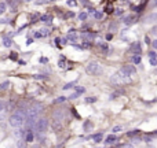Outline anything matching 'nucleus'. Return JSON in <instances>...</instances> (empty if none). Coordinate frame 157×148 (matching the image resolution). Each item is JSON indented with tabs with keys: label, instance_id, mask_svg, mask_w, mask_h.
Masks as SVG:
<instances>
[{
	"label": "nucleus",
	"instance_id": "obj_23",
	"mask_svg": "<svg viewBox=\"0 0 157 148\" xmlns=\"http://www.w3.org/2000/svg\"><path fill=\"white\" fill-rule=\"evenodd\" d=\"M10 59H12V60H17V59H18V55H17V52H11V55H10Z\"/></svg>",
	"mask_w": 157,
	"mask_h": 148
},
{
	"label": "nucleus",
	"instance_id": "obj_9",
	"mask_svg": "<svg viewBox=\"0 0 157 148\" xmlns=\"http://www.w3.org/2000/svg\"><path fill=\"white\" fill-rule=\"evenodd\" d=\"M146 21H147V22H154V21H157V14H150V15H147Z\"/></svg>",
	"mask_w": 157,
	"mask_h": 148
},
{
	"label": "nucleus",
	"instance_id": "obj_34",
	"mask_svg": "<svg viewBox=\"0 0 157 148\" xmlns=\"http://www.w3.org/2000/svg\"><path fill=\"white\" fill-rule=\"evenodd\" d=\"M48 1H51V0H39L37 4H45V3H48Z\"/></svg>",
	"mask_w": 157,
	"mask_h": 148
},
{
	"label": "nucleus",
	"instance_id": "obj_31",
	"mask_svg": "<svg viewBox=\"0 0 157 148\" xmlns=\"http://www.w3.org/2000/svg\"><path fill=\"white\" fill-rule=\"evenodd\" d=\"M8 85H10V82H4V84H1V85H0V89H6Z\"/></svg>",
	"mask_w": 157,
	"mask_h": 148
},
{
	"label": "nucleus",
	"instance_id": "obj_32",
	"mask_svg": "<svg viewBox=\"0 0 157 148\" xmlns=\"http://www.w3.org/2000/svg\"><path fill=\"white\" fill-rule=\"evenodd\" d=\"M76 92H77V93H80V95H81V93H84V88H83V87H78Z\"/></svg>",
	"mask_w": 157,
	"mask_h": 148
},
{
	"label": "nucleus",
	"instance_id": "obj_46",
	"mask_svg": "<svg viewBox=\"0 0 157 148\" xmlns=\"http://www.w3.org/2000/svg\"><path fill=\"white\" fill-rule=\"evenodd\" d=\"M156 133H157V132H156Z\"/></svg>",
	"mask_w": 157,
	"mask_h": 148
},
{
	"label": "nucleus",
	"instance_id": "obj_7",
	"mask_svg": "<svg viewBox=\"0 0 157 148\" xmlns=\"http://www.w3.org/2000/svg\"><path fill=\"white\" fill-rule=\"evenodd\" d=\"M114 141H117V137L114 136V133L110 134V136L106 137V140H105V144H113Z\"/></svg>",
	"mask_w": 157,
	"mask_h": 148
},
{
	"label": "nucleus",
	"instance_id": "obj_13",
	"mask_svg": "<svg viewBox=\"0 0 157 148\" xmlns=\"http://www.w3.org/2000/svg\"><path fill=\"white\" fill-rule=\"evenodd\" d=\"M140 60H142V59H140V56H139V55H134V56H132V62H134L135 65H139V63H140Z\"/></svg>",
	"mask_w": 157,
	"mask_h": 148
},
{
	"label": "nucleus",
	"instance_id": "obj_20",
	"mask_svg": "<svg viewBox=\"0 0 157 148\" xmlns=\"http://www.w3.org/2000/svg\"><path fill=\"white\" fill-rule=\"evenodd\" d=\"M143 7H145L143 4H140V5H136V7H134V11H136V12H140V11L143 10Z\"/></svg>",
	"mask_w": 157,
	"mask_h": 148
},
{
	"label": "nucleus",
	"instance_id": "obj_18",
	"mask_svg": "<svg viewBox=\"0 0 157 148\" xmlns=\"http://www.w3.org/2000/svg\"><path fill=\"white\" fill-rule=\"evenodd\" d=\"M40 21H44V22H50L51 21V16L50 15H43L40 18Z\"/></svg>",
	"mask_w": 157,
	"mask_h": 148
},
{
	"label": "nucleus",
	"instance_id": "obj_38",
	"mask_svg": "<svg viewBox=\"0 0 157 148\" xmlns=\"http://www.w3.org/2000/svg\"><path fill=\"white\" fill-rule=\"evenodd\" d=\"M145 141H146V143H151V137H147V136H146V137H145Z\"/></svg>",
	"mask_w": 157,
	"mask_h": 148
},
{
	"label": "nucleus",
	"instance_id": "obj_12",
	"mask_svg": "<svg viewBox=\"0 0 157 148\" xmlns=\"http://www.w3.org/2000/svg\"><path fill=\"white\" fill-rule=\"evenodd\" d=\"M3 43H4V47H11L12 45V40L11 38H8V37H4V41H3Z\"/></svg>",
	"mask_w": 157,
	"mask_h": 148
},
{
	"label": "nucleus",
	"instance_id": "obj_6",
	"mask_svg": "<svg viewBox=\"0 0 157 148\" xmlns=\"http://www.w3.org/2000/svg\"><path fill=\"white\" fill-rule=\"evenodd\" d=\"M121 71H123L124 74H125V76H134L135 74V67L134 66H129V65H125V66H123V67H121Z\"/></svg>",
	"mask_w": 157,
	"mask_h": 148
},
{
	"label": "nucleus",
	"instance_id": "obj_10",
	"mask_svg": "<svg viewBox=\"0 0 157 148\" xmlns=\"http://www.w3.org/2000/svg\"><path fill=\"white\" fill-rule=\"evenodd\" d=\"M33 138H34L33 133H32V132H28V133H26V143H32Z\"/></svg>",
	"mask_w": 157,
	"mask_h": 148
},
{
	"label": "nucleus",
	"instance_id": "obj_30",
	"mask_svg": "<svg viewBox=\"0 0 157 148\" xmlns=\"http://www.w3.org/2000/svg\"><path fill=\"white\" fill-rule=\"evenodd\" d=\"M94 16H95L96 19H101V18H102V14H101V12H96V11H95V12H94Z\"/></svg>",
	"mask_w": 157,
	"mask_h": 148
},
{
	"label": "nucleus",
	"instance_id": "obj_37",
	"mask_svg": "<svg viewBox=\"0 0 157 148\" xmlns=\"http://www.w3.org/2000/svg\"><path fill=\"white\" fill-rule=\"evenodd\" d=\"M40 62H41V63H47L48 60H47V58H40Z\"/></svg>",
	"mask_w": 157,
	"mask_h": 148
},
{
	"label": "nucleus",
	"instance_id": "obj_11",
	"mask_svg": "<svg viewBox=\"0 0 157 148\" xmlns=\"http://www.w3.org/2000/svg\"><path fill=\"white\" fill-rule=\"evenodd\" d=\"M92 140L95 143H99V141H102V133H98V134H94L92 136Z\"/></svg>",
	"mask_w": 157,
	"mask_h": 148
},
{
	"label": "nucleus",
	"instance_id": "obj_33",
	"mask_svg": "<svg viewBox=\"0 0 157 148\" xmlns=\"http://www.w3.org/2000/svg\"><path fill=\"white\" fill-rule=\"evenodd\" d=\"M34 78H37V80H45V76H41V74H37V76H34Z\"/></svg>",
	"mask_w": 157,
	"mask_h": 148
},
{
	"label": "nucleus",
	"instance_id": "obj_3",
	"mask_svg": "<svg viewBox=\"0 0 157 148\" xmlns=\"http://www.w3.org/2000/svg\"><path fill=\"white\" fill-rule=\"evenodd\" d=\"M87 73H90L92 76H99L102 73V67L96 62H91L90 65H87Z\"/></svg>",
	"mask_w": 157,
	"mask_h": 148
},
{
	"label": "nucleus",
	"instance_id": "obj_36",
	"mask_svg": "<svg viewBox=\"0 0 157 148\" xmlns=\"http://www.w3.org/2000/svg\"><path fill=\"white\" fill-rule=\"evenodd\" d=\"M69 38L73 40V41H76V36H74V34H69Z\"/></svg>",
	"mask_w": 157,
	"mask_h": 148
},
{
	"label": "nucleus",
	"instance_id": "obj_42",
	"mask_svg": "<svg viewBox=\"0 0 157 148\" xmlns=\"http://www.w3.org/2000/svg\"><path fill=\"white\" fill-rule=\"evenodd\" d=\"M90 126H91L90 122H85V123H84V128H85V129H87V128H90Z\"/></svg>",
	"mask_w": 157,
	"mask_h": 148
},
{
	"label": "nucleus",
	"instance_id": "obj_5",
	"mask_svg": "<svg viewBox=\"0 0 157 148\" xmlns=\"http://www.w3.org/2000/svg\"><path fill=\"white\" fill-rule=\"evenodd\" d=\"M62 128H63L62 119H59V118H55V117H54V119H52V129H54L55 132H61Z\"/></svg>",
	"mask_w": 157,
	"mask_h": 148
},
{
	"label": "nucleus",
	"instance_id": "obj_41",
	"mask_svg": "<svg viewBox=\"0 0 157 148\" xmlns=\"http://www.w3.org/2000/svg\"><path fill=\"white\" fill-rule=\"evenodd\" d=\"M151 44H153V48H154V49H157V40H156V41H153Z\"/></svg>",
	"mask_w": 157,
	"mask_h": 148
},
{
	"label": "nucleus",
	"instance_id": "obj_24",
	"mask_svg": "<svg viewBox=\"0 0 157 148\" xmlns=\"http://www.w3.org/2000/svg\"><path fill=\"white\" fill-rule=\"evenodd\" d=\"M78 18H80L81 21H85V19H87V14H85V12H81V14L78 15Z\"/></svg>",
	"mask_w": 157,
	"mask_h": 148
},
{
	"label": "nucleus",
	"instance_id": "obj_15",
	"mask_svg": "<svg viewBox=\"0 0 157 148\" xmlns=\"http://www.w3.org/2000/svg\"><path fill=\"white\" fill-rule=\"evenodd\" d=\"M132 19H134V16H131V15H128V16H124V23L129 25V23L132 22Z\"/></svg>",
	"mask_w": 157,
	"mask_h": 148
},
{
	"label": "nucleus",
	"instance_id": "obj_40",
	"mask_svg": "<svg viewBox=\"0 0 157 148\" xmlns=\"http://www.w3.org/2000/svg\"><path fill=\"white\" fill-rule=\"evenodd\" d=\"M145 43H146V44H150V38L147 37V36L145 37Z\"/></svg>",
	"mask_w": 157,
	"mask_h": 148
},
{
	"label": "nucleus",
	"instance_id": "obj_26",
	"mask_svg": "<svg viewBox=\"0 0 157 148\" xmlns=\"http://www.w3.org/2000/svg\"><path fill=\"white\" fill-rule=\"evenodd\" d=\"M78 95H80V93L74 92V93H72V95H70V96H69L67 99H77V97H78Z\"/></svg>",
	"mask_w": 157,
	"mask_h": 148
},
{
	"label": "nucleus",
	"instance_id": "obj_22",
	"mask_svg": "<svg viewBox=\"0 0 157 148\" xmlns=\"http://www.w3.org/2000/svg\"><path fill=\"white\" fill-rule=\"evenodd\" d=\"M85 102L87 103H94V102H96V97H85Z\"/></svg>",
	"mask_w": 157,
	"mask_h": 148
},
{
	"label": "nucleus",
	"instance_id": "obj_28",
	"mask_svg": "<svg viewBox=\"0 0 157 148\" xmlns=\"http://www.w3.org/2000/svg\"><path fill=\"white\" fill-rule=\"evenodd\" d=\"M4 108H6V103L4 102H0V112L4 111Z\"/></svg>",
	"mask_w": 157,
	"mask_h": 148
},
{
	"label": "nucleus",
	"instance_id": "obj_45",
	"mask_svg": "<svg viewBox=\"0 0 157 148\" xmlns=\"http://www.w3.org/2000/svg\"><path fill=\"white\" fill-rule=\"evenodd\" d=\"M157 4V0H154V1H153V5H156Z\"/></svg>",
	"mask_w": 157,
	"mask_h": 148
},
{
	"label": "nucleus",
	"instance_id": "obj_35",
	"mask_svg": "<svg viewBox=\"0 0 157 148\" xmlns=\"http://www.w3.org/2000/svg\"><path fill=\"white\" fill-rule=\"evenodd\" d=\"M67 4L69 5H76V0H67Z\"/></svg>",
	"mask_w": 157,
	"mask_h": 148
},
{
	"label": "nucleus",
	"instance_id": "obj_4",
	"mask_svg": "<svg viewBox=\"0 0 157 148\" xmlns=\"http://www.w3.org/2000/svg\"><path fill=\"white\" fill-rule=\"evenodd\" d=\"M47 128H48V121H47V118H39L37 122H36L34 129L39 132V133H44V132L47 130Z\"/></svg>",
	"mask_w": 157,
	"mask_h": 148
},
{
	"label": "nucleus",
	"instance_id": "obj_1",
	"mask_svg": "<svg viewBox=\"0 0 157 148\" xmlns=\"http://www.w3.org/2000/svg\"><path fill=\"white\" fill-rule=\"evenodd\" d=\"M28 118V114L25 110H18L14 114L10 117V125L14 126V128H19L25 123V121Z\"/></svg>",
	"mask_w": 157,
	"mask_h": 148
},
{
	"label": "nucleus",
	"instance_id": "obj_44",
	"mask_svg": "<svg viewBox=\"0 0 157 148\" xmlns=\"http://www.w3.org/2000/svg\"><path fill=\"white\" fill-rule=\"evenodd\" d=\"M32 43H33V40H30V38H29V40H28V43H26V44H28V45H30Z\"/></svg>",
	"mask_w": 157,
	"mask_h": 148
},
{
	"label": "nucleus",
	"instance_id": "obj_16",
	"mask_svg": "<svg viewBox=\"0 0 157 148\" xmlns=\"http://www.w3.org/2000/svg\"><path fill=\"white\" fill-rule=\"evenodd\" d=\"M66 99L67 97H65V96H59V97H56L55 100H54V103H63Z\"/></svg>",
	"mask_w": 157,
	"mask_h": 148
},
{
	"label": "nucleus",
	"instance_id": "obj_8",
	"mask_svg": "<svg viewBox=\"0 0 157 148\" xmlns=\"http://www.w3.org/2000/svg\"><path fill=\"white\" fill-rule=\"evenodd\" d=\"M131 49L135 51V54H140V45H139V43L132 44V45H131Z\"/></svg>",
	"mask_w": 157,
	"mask_h": 148
},
{
	"label": "nucleus",
	"instance_id": "obj_29",
	"mask_svg": "<svg viewBox=\"0 0 157 148\" xmlns=\"http://www.w3.org/2000/svg\"><path fill=\"white\" fill-rule=\"evenodd\" d=\"M4 11H6V4L0 3V12H4Z\"/></svg>",
	"mask_w": 157,
	"mask_h": 148
},
{
	"label": "nucleus",
	"instance_id": "obj_17",
	"mask_svg": "<svg viewBox=\"0 0 157 148\" xmlns=\"http://www.w3.org/2000/svg\"><path fill=\"white\" fill-rule=\"evenodd\" d=\"M121 130H123V126H114L112 129L113 133H118V132H121Z\"/></svg>",
	"mask_w": 157,
	"mask_h": 148
},
{
	"label": "nucleus",
	"instance_id": "obj_39",
	"mask_svg": "<svg viewBox=\"0 0 157 148\" xmlns=\"http://www.w3.org/2000/svg\"><path fill=\"white\" fill-rule=\"evenodd\" d=\"M59 67H65V62L63 60H59Z\"/></svg>",
	"mask_w": 157,
	"mask_h": 148
},
{
	"label": "nucleus",
	"instance_id": "obj_21",
	"mask_svg": "<svg viewBox=\"0 0 157 148\" xmlns=\"http://www.w3.org/2000/svg\"><path fill=\"white\" fill-rule=\"evenodd\" d=\"M95 34H91V33H84L83 34V38H94Z\"/></svg>",
	"mask_w": 157,
	"mask_h": 148
},
{
	"label": "nucleus",
	"instance_id": "obj_19",
	"mask_svg": "<svg viewBox=\"0 0 157 148\" xmlns=\"http://www.w3.org/2000/svg\"><path fill=\"white\" fill-rule=\"evenodd\" d=\"M73 85H76V81H73V82H69V84H66V85L63 87V89H70V88H73Z\"/></svg>",
	"mask_w": 157,
	"mask_h": 148
},
{
	"label": "nucleus",
	"instance_id": "obj_43",
	"mask_svg": "<svg viewBox=\"0 0 157 148\" xmlns=\"http://www.w3.org/2000/svg\"><path fill=\"white\" fill-rule=\"evenodd\" d=\"M121 14H123V11H121V10H118V11H116V15H121Z\"/></svg>",
	"mask_w": 157,
	"mask_h": 148
},
{
	"label": "nucleus",
	"instance_id": "obj_2",
	"mask_svg": "<svg viewBox=\"0 0 157 148\" xmlns=\"http://www.w3.org/2000/svg\"><path fill=\"white\" fill-rule=\"evenodd\" d=\"M129 81H131L129 76H125L121 70L118 71V73H116V74L112 77V82L116 84V85H121V84H125V82H129Z\"/></svg>",
	"mask_w": 157,
	"mask_h": 148
},
{
	"label": "nucleus",
	"instance_id": "obj_14",
	"mask_svg": "<svg viewBox=\"0 0 157 148\" xmlns=\"http://www.w3.org/2000/svg\"><path fill=\"white\" fill-rule=\"evenodd\" d=\"M139 133H140L139 129H135V130H132V132H128V133H127V136H128V137H132V136H136V134H139Z\"/></svg>",
	"mask_w": 157,
	"mask_h": 148
},
{
	"label": "nucleus",
	"instance_id": "obj_25",
	"mask_svg": "<svg viewBox=\"0 0 157 148\" xmlns=\"http://www.w3.org/2000/svg\"><path fill=\"white\" fill-rule=\"evenodd\" d=\"M147 55H149V58H157V54L154 52V51H150V52H147Z\"/></svg>",
	"mask_w": 157,
	"mask_h": 148
},
{
	"label": "nucleus",
	"instance_id": "obj_27",
	"mask_svg": "<svg viewBox=\"0 0 157 148\" xmlns=\"http://www.w3.org/2000/svg\"><path fill=\"white\" fill-rule=\"evenodd\" d=\"M150 65L151 66H157V59L156 58H150Z\"/></svg>",
	"mask_w": 157,
	"mask_h": 148
}]
</instances>
